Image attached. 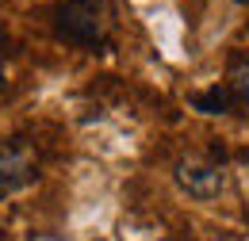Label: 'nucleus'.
<instances>
[{
  "label": "nucleus",
  "mask_w": 249,
  "mask_h": 241,
  "mask_svg": "<svg viewBox=\"0 0 249 241\" xmlns=\"http://www.w3.org/2000/svg\"><path fill=\"white\" fill-rule=\"evenodd\" d=\"M54 31L58 38L73 42V46H85L96 50L107 34V19H104V4L100 0H69L54 12Z\"/></svg>",
  "instance_id": "obj_1"
},
{
  "label": "nucleus",
  "mask_w": 249,
  "mask_h": 241,
  "mask_svg": "<svg viewBox=\"0 0 249 241\" xmlns=\"http://www.w3.org/2000/svg\"><path fill=\"white\" fill-rule=\"evenodd\" d=\"M38 180V153L27 138H0V195H16Z\"/></svg>",
  "instance_id": "obj_2"
},
{
  "label": "nucleus",
  "mask_w": 249,
  "mask_h": 241,
  "mask_svg": "<svg viewBox=\"0 0 249 241\" xmlns=\"http://www.w3.org/2000/svg\"><path fill=\"white\" fill-rule=\"evenodd\" d=\"M173 176H177V184L184 188L192 199H215V195H222V188H226L222 169L211 165V161H199V157H184V161H177Z\"/></svg>",
  "instance_id": "obj_3"
},
{
  "label": "nucleus",
  "mask_w": 249,
  "mask_h": 241,
  "mask_svg": "<svg viewBox=\"0 0 249 241\" xmlns=\"http://www.w3.org/2000/svg\"><path fill=\"white\" fill-rule=\"evenodd\" d=\"M192 107L196 111H203V115H226L230 107H234V96H230V88H207V92H196L192 96Z\"/></svg>",
  "instance_id": "obj_4"
},
{
  "label": "nucleus",
  "mask_w": 249,
  "mask_h": 241,
  "mask_svg": "<svg viewBox=\"0 0 249 241\" xmlns=\"http://www.w3.org/2000/svg\"><path fill=\"white\" fill-rule=\"evenodd\" d=\"M226 88H230V96H234V103L246 107V115H249V69L238 65V69L230 73V85H226Z\"/></svg>",
  "instance_id": "obj_5"
},
{
  "label": "nucleus",
  "mask_w": 249,
  "mask_h": 241,
  "mask_svg": "<svg viewBox=\"0 0 249 241\" xmlns=\"http://www.w3.org/2000/svg\"><path fill=\"white\" fill-rule=\"evenodd\" d=\"M0 92H4V61H0Z\"/></svg>",
  "instance_id": "obj_6"
}]
</instances>
